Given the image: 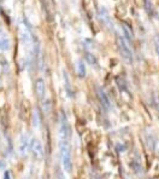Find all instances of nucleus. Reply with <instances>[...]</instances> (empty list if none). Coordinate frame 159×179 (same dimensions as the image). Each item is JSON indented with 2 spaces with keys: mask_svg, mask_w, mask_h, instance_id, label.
<instances>
[{
  "mask_svg": "<svg viewBox=\"0 0 159 179\" xmlns=\"http://www.w3.org/2000/svg\"><path fill=\"white\" fill-rule=\"evenodd\" d=\"M32 117H33V125H34L35 127H37V126H39V122H40V117H39V112L36 110V109L33 112Z\"/></svg>",
  "mask_w": 159,
  "mask_h": 179,
  "instance_id": "obj_15",
  "label": "nucleus"
},
{
  "mask_svg": "<svg viewBox=\"0 0 159 179\" xmlns=\"http://www.w3.org/2000/svg\"><path fill=\"white\" fill-rule=\"evenodd\" d=\"M57 179H66V178L64 177V174H63L61 171H59V172L57 173Z\"/></svg>",
  "mask_w": 159,
  "mask_h": 179,
  "instance_id": "obj_17",
  "label": "nucleus"
},
{
  "mask_svg": "<svg viewBox=\"0 0 159 179\" xmlns=\"http://www.w3.org/2000/svg\"><path fill=\"white\" fill-rule=\"evenodd\" d=\"M84 57H86V61H87L89 64H91V65H95V67L98 65V61H96V58H95V57H94L92 53L87 52Z\"/></svg>",
  "mask_w": 159,
  "mask_h": 179,
  "instance_id": "obj_12",
  "label": "nucleus"
},
{
  "mask_svg": "<svg viewBox=\"0 0 159 179\" xmlns=\"http://www.w3.org/2000/svg\"><path fill=\"white\" fill-rule=\"evenodd\" d=\"M0 87H1V80H0Z\"/></svg>",
  "mask_w": 159,
  "mask_h": 179,
  "instance_id": "obj_20",
  "label": "nucleus"
},
{
  "mask_svg": "<svg viewBox=\"0 0 159 179\" xmlns=\"http://www.w3.org/2000/svg\"><path fill=\"white\" fill-rule=\"evenodd\" d=\"M3 168H5V162L4 161H0V171H1Z\"/></svg>",
  "mask_w": 159,
  "mask_h": 179,
  "instance_id": "obj_19",
  "label": "nucleus"
},
{
  "mask_svg": "<svg viewBox=\"0 0 159 179\" xmlns=\"http://www.w3.org/2000/svg\"><path fill=\"white\" fill-rule=\"evenodd\" d=\"M11 47V43H10V39L6 35V33L0 32V50L1 51H7V50Z\"/></svg>",
  "mask_w": 159,
  "mask_h": 179,
  "instance_id": "obj_9",
  "label": "nucleus"
},
{
  "mask_svg": "<svg viewBox=\"0 0 159 179\" xmlns=\"http://www.w3.org/2000/svg\"><path fill=\"white\" fill-rule=\"evenodd\" d=\"M29 116H30V108H29V103L28 101H22L21 103V117L24 121L29 120Z\"/></svg>",
  "mask_w": 159,
  "mask_h": 179,
  "instance_id": "obj_10",
  "label": "nucleus"
},
{
  "mask_svg": "<svg viewBox=\"0 0 159 179\" xmlns=\"http://www.w3.org/2000/svg\"><path fill=\"white\" fill-rule=\"evenodd\" d=\"M35 93L39 99H44L45 93H46V85L45 81L42 79H37L36 82H35Z\"/></svg>",
  "mask_w": 159,
  "mask_h": 179,
  "instance_id": "obj_8",
  "label": "nucleus"
},
{
  "mask_svg": "<svg viewBox=\"0 0 159 179\" xmlns=\"http://www.w3.org/2000/svg\"><path fill=\"white\" fill-rule=\"evenodd\" d=\"M98 17H99V19L105 24V26H107V27H110V28H112L113 26V23L111 22V17H110V15H108V11L105 9V7H100L99 9V12H98Z\"/></svg>",
  "mask_w": 159,
  "mask_h": 179,
  "instance_id": "obj_7",
  "label": "nucleus"
},
{
  "mask_svg": "<svg viewBox=\"0 0 159 179\" xmlns=\"http://www.w3.org/2000/svg\"><path fill=\"white\" fill-rule=\"evenodd\" d=\"M98 98L99 101H100V104L105 108V109H111V102H110V98H108V96L106 94V92L104 91V90L101 87H98Z\"/></svg>",
  "mask_w": 159,
  "mask_h": 179,
  "instance_id": "obj_6",
  "label": "nucleus"
},
{
  "mask_svg": "<svg viewBox=\"0 0 159 179\" xmlns=\"http://www.w3.org/2000/svg\"><path fill=\"white\" fill-rule=\"evenodd\" d=\"M117 46H118L119 52H121L122 58L128 64H132L133 63V51H132L130 46H129V44L127 43V40L121 35L117 36Z\"/></svg>",
  "mask_w": 159,
  "mask_h": 179,
  "instance_id": "obj_2",
  "label": "nucleus"
},
{
  "mask_svg": "<svg viewBox=\"0 0 159 179\" xmlns=\"http://www.w3.org/2000/svg\"><path fill=\"white\" fill-rule=\"evenodd\" d=\"M30 151L33 154V157L35 158L36 161H41L44 158V146L41 144V142L39 141V139H33L30 142Z\"/></svg>",
  "mask_w": 159,
  "mask_h": 179,
  "instance_id": "obj_4",
  "label": "nucleus"
},
{
  "mask_svg": "<svg viewBox=\"0 0 159 179\" xmlns=\"http://www.w3.org/2000/svg\"><path fill=\"white\" fill-rule=\"evenodd\" d=\"M153 44H154V48H155V53L159 57V34H154V36H153Z\"/></svg>",
  "mask_w": 159,
  "mask_h": 179,
  "instance_id": "obj_14",
  "label": "nucleus"
},
{
  "mask_svg": "<svg viewBox=\"0 0 159 179\" xmlns=\"http://www.w3.org/2000/svg\"><path fill=\"white\" fill-rule=\"evenodd\" d=\"M4 179H10V172L8 171H6L4 173Z\"/></svg>",
  "mask_w": 159,
  "mask_h": 179,
  "instance_id": "obj_18",
  "label": "nucleus"
},
{
  "mask_svg": "<svg viewBox=\"0 0 159 179\" xmlns=\"http://www.w3.org/2000/svg\"><path fill=\"white\" fill-rule=\"evenodd\" d=\"M63 77L65 80V87H66V91H68V94L71 96V87H70V81H69V77H68V74L66 72H63Z\"/></svg>",
  "mask_w": 159,
  "mask_h": 179,
  "instance_id": "obj_13",
  "label": "nucleus"
},
{
  "mask_svg": "<svg viewBox=\"0 0 159 179\" xmlns=\"http://www.w3.org/2000/svg\"><path fill=\"white\" fill-rule=\"evenodd\" d=\"M59 151H61V160L64 171L66 173H70L72 171V156L69 142L59 141Z\"/></svg>",
  "mask_w": 159,
  "mask_h": 179,
  "instance_id": "obj_1",
  "label": "nucleus"
},
{
  "mask_svg": "<svg viewBox=\"0 0 159 179\" xmlns=\"http://www.w3.org/2000/svg\"><path fill=\"white\" fill-rule=\"evenodd\" d=\"M70 137H71V127L69 125L68 117L64 113H61V117H59V141L69 142Z\"/></svg>",
  "mask_w": 159,
  "mask_h": 179,
  "instance_id": "obj_3",
  "label": "nucleus"
},
{
  "mask_svg": "<svg viewBox=\"0 0 159 179\" xmlns=\"http://www.w3.org/2000/svg\"><path fill=\"white\" fill-rule=\"evenodd\" d=\"M122 27H123V31H124V33H125V35L129 38V39H133V31L130 28H129L125 23H123L122 24Z\"/></svg>",
  "mask_w": 159,
  "mask_h": 179,
  "instance_id": "obj_16",
  "label": "nucleus"
},
{
  "mask_svg": "<svg viewBox=\"0 0 159 179\" xmlns=\"http://www.w3.org/2000/svg\"><path fill=\"white\" fill-rule=\"evenodd\" d=\"M29 146H30V141L27 134H22L19 138V143H18V153L22 156H25L29 151Z\"/></svg>",
  "mask_w": 159,
  "mask_h": 179,
  "instance_id": "obj_5",
  "label": "nucleus"
},
{
  "mask_svg": "<svg viewBox=\"0 0 159 179\" xmlns=\"http://www.w3.org/2000/svg\"><path fill=\"white\" fill-rule=\"evenodd\" d=\"M76 73L78 75V77H84L86 76V67H84L82 61H78L76 63Z\"/></svg>",
  "mask_w": 159,
  "mask_h": 179,
  "instance_id": "obj_11",
  "label": "nucleus"
}]
</instances>
